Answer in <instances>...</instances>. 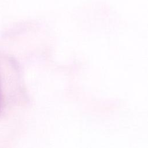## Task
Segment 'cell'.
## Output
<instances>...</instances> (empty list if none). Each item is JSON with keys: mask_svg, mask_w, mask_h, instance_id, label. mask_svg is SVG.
Segmentation results:
<instances>
[{"mask_svg": "<svg viewBox=\"0 0 148 148\" xmlns=\"http://www.w3.org/2000/svg\"><path fill=\"white\" fill-rule=\"evenodd\" d=\"M1 108V87H0V110Z\"/></svg>", "mask_w": 148, "mask_h": 148, "instance_id": "obj_1", "label": "cell"}]
</instances>
